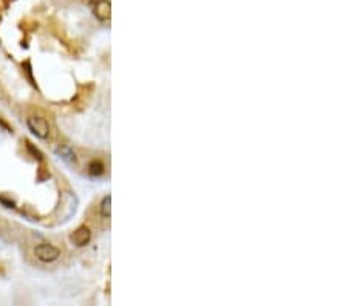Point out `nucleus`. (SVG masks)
<instances>
[{
  "instance_id": "f257e3e1",
  "label": "nucleus",
  "mask_w": 348,
  "mask_h": 306,
  "mask_svg": "<svg viewBox=\"0 0 348 306\" xmlns=\"http://www.w3.org/2000/svg\"><path fill=\"white\" fill-rule=\"evenodd\" d=\"M34 255L42 263H53L61 257V251L50 243H41L34 248Z\"/></svg>"
},
{
  "instance_id": "1a4fd4ad",
  "label": "nucleus",
  "mask_w": 348,
  "mask_h": 306,
  "mask_svg": "<svg viewBox=\"0 0 348 306\" xmlns=\"http://www.w3.org/2000/svg\"><path fill=\"white\" fill-rule=\"evenodd\" d=\"M0 203L2 204H5V207H14V201H11V200H7L5 197H0Z\"/></svg>"
},
{
  "instance_id": "39448f33",
  "label": "nucleus",
  "mask_w": 348,
  "mask_h": 306,
  "mask_svg": "<svg viewBox=\"0 0 348 306\" xmlns=\"http://www.w3.org/2000/svg\"><path fill=\"white\" fill-rule=\"evenodd\" d=\"M56 153H57V157L61 160H64L68 164H76V161H77L76 153H74V150L70 145H61V147H57L56 148Z\"/></svg>"
},
{
  "instance_id": "7ed1b4c3",
  "label": "nucleus",
  "mask_w": 348,
  "mask_h": 306,
  "mask_svg": "<svg viewBox=\"0 0 348 306\" xmlns=\"http://www.w3.org/2000/svg\"><path fill=\"white\" fill-rule=\"evenodd\" d=\"M70 240L74 246L77 248H84L90 243L92 240V231L89 229V226L82 224L76 229V231H73V234L70 235Z\"/></svg>"
},
{
  "instance_id": "423d86ee",
  "label": "nucleus",
  "mask_w": 348,
  "mask_h": 306,
  "mask_svg": "<svg viewBox=\"0 0 348 306\" xmlns=\"http://www.w3.org/2000/svg\"><path fill=\"white\" fill-rule=\"evenodd\" d=\"M104 169H105L104 164L101 161H98V160H95V161H92L89 164V173L92 176H101L104 173Z\"/></svg>"
},
{
  "instance_id": "f03ea898",
  "label": "nucleus",
  "mask_w": 348,
  "mask_h": 306,
  "mask_svg": "<svg viewBox=\"0 0 348 306\" xmlns=\"http://www.w3.org/2000/svg\"><path fill=\"white\" fill-rule=\"evenodd\" d=\"M26 126L33 135H36L41 139H47L50 135V126H48L47 119L42 116H30L26 119Z\"/></svg>"
},
{
  "instance_id": "20e7f679",
  "label": "nucleus",
  "mask_w": 348,
  "mask_h": 306,
  "mask_svg": "<svg viewBox=\"0 0 348 306\" xmlns=\"http://www.w3.org/2000/svg\"><path fill=\"white\" fill-rule=\"evenodd\" d=\"M93 14H95L99 20H102V22L110 20L111 7H110V2H108V0H98V2L95 4V7H93Z\"/></svg>"
},
{
  "instance_id": "6e6552de",
  "label": "nucleus",
  "mask_w": 348,
  "mask_h": 306,
  "mask_svg": "<svg viewBox=\"0 0 348 306\" xmlns=\"http://www.w3.org/2000/svg\"><path fill=\"white\" fill-rule=\"evenodd\" d=\"M26 148H28V151L31 153L33 155V158L34 160H39V161H44V153L39 150L37 147H34L30 141H26Z\"/></svg>"
},
{
  "instance_id": "0eeeda50",
  "label": "nucleus",
  "mask_w": 348,
  "mask_h": 306,
  "mask_svg": "<svg viewBox=\"0 0 348 306\" xmlns=\"http://www.w3.org/2000/svg\"><path fill=\"white\" fill-rule=\"evenodd\" d=\"M110 204H111L110 195L104 197L102 201H101V206H99V212H101V215H102L104 220H108L110 218Z\"/></svg>"
}]
</instances>
